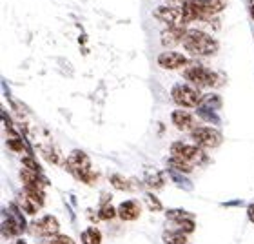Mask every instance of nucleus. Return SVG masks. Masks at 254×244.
<instances>
[{
  "mask_svg": "<svg viewBox=\"0 0 254 244\" xmlns=\"http://www.w3.org/2000/svg\"><path fill=\"white\" fill-rule=\"evenodd\" d=\"M67 168L76 179L87 182V184H91V182H95V179H98V175L91 171V160L87 157V153H84L82 149H74V151L69 153Z\"/></svg>",
  "mask_w": 254,
  "mask_h": 244,
  "instance_id": "3",
  "label": "nucleus"
},
{
  "mask_svg": "<svg viewBox=\"0 0 254 244\" xmlns=\"http://www.w3.org/2000/svg\"><path fill=\"white\" fill-rule=\"evenodd\" d=\"M186 26H169L165 27L162 35H160V40H162V46L164 48H173L176 44H182L184 37H186Z\"/></svg>",
  "mask_w": 254,
  "mask_h": 244,
  "instance_id": "10",
  "label": "nucleus"
},
{
  "mask_svg": "<svg viewBox=\"0 0 254 244\" xmlns=\"http://www.w3.org/2000/svg\"><path fill=\"white\" fill-rule=\"evenodd\" d=\"M184 79L194 88H218L222 84L223 79L222 75H218L216 71H212L209 68H203L200 64L190 62L186 69H184Z\"/></svg>",
  "mask_w": 254,
  "mask_h": 244,
  "instance_id": "2",
  "label": "nucleus"
},
{
  "mask_svg": "<svg viewBox=\"0 0 254 244\" xmlns=\"http://www.w3.org/2000/svg\"><path fill=\"white\" fill-rule=\"evenodd\" d=\"M182 44H184L186 51H189L194 57H211L218 51L216 40L200 29H187Z\"/></svg>",
  "mask_w": 254,
  "mask_h": 244,
  "instance_id": "1",
  "label": "nucleus"
},
{
  "mask_svg": "<svg viewBox=\"0 0 254 244\" xmlns=\"http://www.w3.org/2000/svg\"><path fill=\"white\" fill-rule=\"evenodd\" d=\"M33 230H35V234L51 239V237H55V235H59L60 223L53 217V215H46V217H42L40 221H35V223H33Z\"/></svg>",
  "mask_w": 254,
  "mask_h": 244,
  "instance_id": "9",
  "label": "nucleus"
},
{
  "mask_svg": "<svg viewBox=\"0 0 254 244\" xmlns=\"http://www.w3.org/2000/svg\"><path fill=\"white\" fill-rule=\"evenodd\" d=\"M253 16H254V4H253Z\"/></svg>",
  "mask_w": 254,
  "mask_h": 244,
  "instance_id": "30",
  "label": "nucleus"
},
{
  "mask_svg": "<svg viewBox=\"0 0 254 244\" xmlns=\"http://www.w3.org/2000/svg\"><path fill=\"white\" fill-rule=\"evenodd\" d=\"M189 64H190V60L187 59L184 53H178V51H164V53L158 55V66L164 69L187 68Z\"/></svg>",
  "mask_w": 254,
  "mask_h": 244,
  "instance_id": "8",
  "label": "nucleus"
},
{
  "mask_svg": "<svg viewBox=\"0 0 254 244\" xmlns=\"http://www.w3.org/2000/svg\"><path fill=\"white\" fill-rule=\"evenodd\" d=\"M109 182H111L117 190H122V191H129L131 190V182L127 181L126 177H122V175H118V173H115V175H111L109 177Z\"/></svg>",
  "mask_w": 254,
  "mask_h": 244,
  "instance_id": "20",
  "label": "nucleus"
},
{
  "mask_svg": "<svg viewBox=\"0 0 254 244\" xmlns=\"http://www.w3.org/2000/svg\"><path fill=\"white\" fill-rule=\"evenodd\" d=\"M16 244H26V243H24V241H18V243H16Z\"/></svg>",
  "mask_w": 254,
  "mask_h": 244,
  "instance_id": "29",
  "label": "nucleus"
},
{
  "mask_svg": "<svg viewBox=\"0 0 254 244\" xmlns=\"http://www.w3.org/2000/svg\"><path fill=\"white\" fill-rule=\"evenodd\" d=\"M171 155L173 157H180L184 160H189L190 164H203L207 160V155L200 146H190V144L175 142L171 146Z\"/></svg>",
  "mask_w": 254,
  "mask_h": 244,
  "instance_id": "6",
  "label": "nucleus"
},
{
  "mask_svg": "<svg viewBox=\"0 0 254 244\" xmlns=\"http://www.w3.org/2000/svg\"><path fill=\"white\" fill-rule=\"evenodd\" d=\"M171 4L175 5V7H184V5H187V4H190L192 0H169Z\"/></svg>",
  "mask_w": 254,
  "mask_h": 244,
  "instance_id": "27",
  "label": "nucleus"
},
{
  "mask_svg": "<svg viewBox=\"0 0 254 244\" xmlns=\"http://www.w3.org/2000/svg\"><path fill=\"white\" fill-rule=\"evenodd\" d=\"M102 235L96 228H87L82 232V244H100Z\"/></svg>",
  "mask_w": 254,
  "mask_h": 244,
  "instance_id": "17",
  "label": "nucleus"
},
{
  "mask_svg": "<svg viewBox=\"0 0 254 244\" xmlns=\"http://www.w3.org/2000/svg\"><path fill=\"white\" fill-rule=\"evenodd\" d=\"M171 97L178 106H182V110L184 108H198L201 99H203L198 88L189 84H176L171 91Z\"/></svg>",
  "mask_w": 254,
  "mask_h": 244,
  "instance_id": "4",
  "label": "nucleus"
},
{
  "mask_svg": "<svg viewBox=\"0 0 254 244\" xmlns=\"http://www.w3.org/2000/svg\"><path fill=\"white\" fill-rule=\"evenodd\" d=\"M162 239H164L165 244H189L187 235L184 232H165L162 235Z\"/></svg>",
  "mask_w": 254,
  "mask_h": 244,
  "instance_id": "16",
  "label": "nucleus"
},
{
  "mask_svg": "<svg viewBox=\"0 0 254 244\" xmlns=\"http://www.w3.org/2000/svg\"><path fill=\"white\" fill-rule=\"evenodd\" d=\"M145 182H147L149 188L158 190V188L164 186V175L158 173V171H154V173H147V175H145Z\"/></svg>",
  "mask_w": 254,
  "mask_h": 244,
  "instance_id": "22",
  "label": "nucleus"
},
{
  "mask_svg": "<svg viewBox=\"0 0 254 244\" xmlns=\"http://www.w3.org/2000/svg\"><path fill=\"white\" fill-rule=\"evenodd\" d=\"M7 146H9V149H13V151H22V149H24V144H22L20 138H9V140H7Z\"/></svg>",
  "mask_w": 254,
  "mask_h": 244,
  "instance_id": "26",
  "label": "nucleus"
},
{
  "mask_svg": "<svg viewBox=\"0 0 254 244\" xmlns=\"http://www.w3.org/2000/svg\"><path fill=\"white\" fill-rule=\"evenodd\" d=\"M118 217L122 221H136L140 217V204L136 201H126L118 206Z\"/></svg>",
  "mask_w": 254,
  "mask_h": 244,
  "instance_id": "13",
  "label": "nucleus"
},
{
  "mask_svg": "<svg viewBox=\"0 0 254 244\" xmlns=\"http://www.w3.org/2000/svg\"><path fill=\"white\" fill-rule=\"evenodd\" d=\"M20 181L24 182L26 190H40V191H44V186H46V181L40 177V173H37V171H31V170H26V168L20 171Z\"/></svg>",
  "mask_w": 254,
  "mask_h": 244,
  "instance_id": "12",
  "label": "nucleus"
},
{
  "mask_svg": "<svg viewBox=\"0 0 254 244\" xmlns=\"http://www.w3.org/2000/svg\"><path fill=\"white\" fill-rule=\"evenodd\" d=\"M247 215H249L251 223H254V204H251V206L247 208Z\"/></svg>",
  "mask_w": 254,
  "mask_h": 244,
  "instance_id": "28",
  "label": "nucleus"
},
{
  "mask_svg": "<svg viewBox=\"0 0 254 244\" xmlns=\"http://www.w3.org/2000/svg\"><path fill=\"white\" fill-rule=\"evenodd\" d=\"M2 230H4V235H5V237H7V235H9V237H13V235H18V234H20V232H22V226H20V224H16L15 219H13V217H9V221L5 219L4 223H2Z\"/></svg>",
  "mask_w": 254,
  "mask_h": 244,
  "instance_id": "18",
  "label": "nucleus"
},
{
  "mask_svg": "<svg viewBox=\"0 0 254 244\" xmlns=\"http://www.w3.org/2000/svg\"><path fill=\"white\" fill-rule=\"evenodd\" d=\"M49 244H76L71 237H67V235H55V237H51L49 239Z\"/></svg>",
  "mask_w": 254,
  "mask_h": 244,
  "instance_id": "24",
  "label": "nucleus"
},
{
  "mask_svg": "<svg viewBox=\"0 0 254 244\" xmlns=\"http://www.w3.org/2000/svg\"><path fill=\"white\" fill-rule=\"evenodd\" d=\"M22 164H24V168H26V170H31V171H40V168H38V164L37 162H35V160L31 159V157H24V159H22Z\"/></svg>",
  "mask_w": 254,
  "mask_h": 244,
  "instance_id": "25",
  "label": "nucleus"
},
{
  "mask_svg": "<svg viewBox=\"0 0 254 244\" xmlns=\"http://www.w3.org/2000/svg\"><path fill=\"white\" fill-rule=\"evenodd\" d=\"M145 202H147V206L151 212H160V210H162V202H160L158 197H154L153 193H147V195H145Z\"/></svg>",
  "mask_w": 254,
  "mask_h": 244,
  "instance_id": "23",
  "label": "nucleus"
},
{
  "mask_svg": "<svg viewBox=\"0 0 254 244\" xmlns=\"http://www.w3.org/2000/svg\"><path fill=\"white\" fill-rule=\"evenodd\" d=\"M171 121L180 131H192L194 127H198L196 126V119L186 110H175L173 115H171Z\"/></svg>",
  "mask_w": 254,
  "mask_h": 244,
  "instance_id": "11",
  "label": "nucleus"
},
{
  "mask_svg": "<svg viewBox=\"0 0 254 244\" xmlns=\"http://www.w3.org/2000/svg\"><path fill=\"white\" fill-rule=\"evenodd\" d=\"M154 16L160 22H165L167 26H186L184 22V9L175 5H160L154 9Z\"/></svg>",
  "mask_w": 254,
  "mask_h": 244,
  "instance_id": "7",
  "label": "nucleus"
},
{
  "mask_svg": "<svg viewBox=\"0 0 254 244\" xmlns=\"http://www.w3.org/2000/svg\"><path fill=\"white\" fill-rule=\"evenodd\" d=\"M167 164H169V168L173 171H178V173H190L192 171V168H194V164H190L189 160H184L180 159V157H171L169 160H167Z\"/></svg>",
  "mask_w": 254,
  "mask_h": 244,
  "instance_id": "14",
  "label": "nucleus"
},
{
  "mask_svg": "<svg viewBox=\"0 0 254 244\" xmlns=\"http://www.w3.org/2000/svg\"><path fill=\"white\" fill-rule=\"evenodd\" d=\"M167 219L169 221H175V223H182V221H189V219H194V215L186 210H169L167 212Z\"/></svg>",
  "mask_w": 254,
  "mask_h": 244,
  "instance_id": "19",
  "label": "nucleus"
},
{
  "mask_svg": "<svg viewBox=\"0 0 254 244\" xmlns=\"http://www.w3.org/2000/svg\"><path fill=\"white\" fill-rule=\"evenodd\" d=\"M222 106V99L218 95H205L200 102V110H205V112H212V110H218Z\"/></svg>",
  "mask_w": 254,
  "mask_h": 244,
  "instance_id": "15",
  "label": "nucleus"
},
{
  "mask_svg": "<svg viewBox=\"0 0 254 244\" xmlns=\"http://www.w3.org/2000/svg\"><path fill=\"white\" fill-rule=\"evenodd\" d=\"M190 137L200 148H218L222 144V133L211 126H198L190 131Z\"/></svg>",
  "mask_w": 254,
  "mask_h": 244,
  "instance_id": "5",
  "label": "nucleus"
},
{
  "mask_svg": "<svg viewBox=\"0 0 254 244\" xmlns=\"http://www.w3.org/2000/svg\"><path fill=\"white\" fill-rule=\"evenodd\" d=\"M118 210H115V206H113L111 202H104L100 206V212H98V215H100V219H104V221H111V219L117 217Z\"/></svg>",
  "mask_w": 254,
  "mask_h": 244,
  "instance_id": "21",
  "label": "nucleus"
}]
</instances>
